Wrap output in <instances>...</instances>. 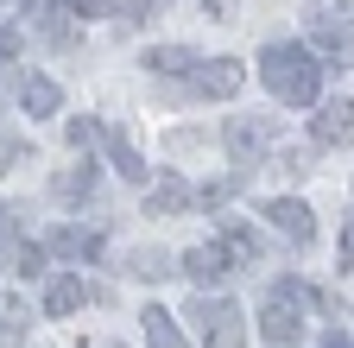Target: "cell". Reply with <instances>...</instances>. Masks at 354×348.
Returning <instances> with one entry per match:
<instances>
[{
  "label": "cell",
  "mask_w": 354,
  "mask_h": 348,
  "mask_svg": "<svg viewBox=\"0 0 354 348\" xmlns=\"http://www.w3.org/2000/svg\"><path fill=\"white\" fill-rule=\"evenodd\" d=\"M70 146H76V152L88 158V146H102V120H88V114H76V120H70Z\"/></svg>",
  "instance_id": "cell-19"
},
{
  "label": "cell",
  "mask_w": 354,
  "mask_h": 348,
  "mask_svg": "<svg viewBox=\"0 0 354 348\" xmlns=\"http://www.w3.org/2000/svg\"><path fill=\"white\" fill-rule=\"evenodd\" d=\"M57 196H88L95 190V158H82V165H70V171H57V184H51Z\"/></svg>",
  "instance_id": "cell-17"
},
{
  "label": "cell",
  "mask_w": 354,
  "mask_h": 348,
  "mask_svg": "<svg viewBox=\"0 0 354 348\" xmlns=\"http://www.w3.org/2000/svg\"><path fill=\"white\" fill-rule=\"evenodd\" d=\"M215 247L228 253V259H259V235H253L247 222H234V215L221 222V241H215Z\"/></svg>",
  "instance_id": "cell-15"
},
{
  "label": "cell",
  "mask_w": 354,
  "mask_h": 348,
  "mask_svg": "<svg viewBox=\"0 0 354 348\" xmlns=\"http://www.w3.org/2000/svg\"><path fill=\"white\" fill-rule=\"evenodd\" d=\"M82 297H88L82 279H51V285H44V317H70V311H82Z\"/></svg>",
  "instance_id": "cell-14"
},
{
  "label": "cell",
  "mask_w": 354,
  "mask_h": 348,
  "mask_svg": "<svg viewBox=\"0 0 354 348\" xmlns=\"http://www.w3.org/2000/svg\"><path fill=\"white\" fill-rule=\"evenodd\" d=\"M88 348H120V342H88Z\"/></svg>",
  "instance_id": "cell-27"
},
{
  "label": "cell",
  "mask_w": 354,
  "mask_h": 348,
  "mask_svg": "<svg viewBox=\"0 0 354 348\" xmlns=\"http://www.w3.org/2000/svg\"><path fill=\"white\" fill-rule=\"evenodd\" d=\"M266 222H272L297 253L304 247H317V222H310V203H297V196H272V203H266Z\"/></svg>",
  "instance_id": "cell-6"
},
{
  "label": "cell",
  "mask_w": 354,
  "mask_h": 348,
  "mask_svg": "<svg viewBox=\"0 0 354 348\" xmlns=\"http://www.w3.org/2000/svg\"><path fill=\"white\" fill-rule=\"evenodd\" d=\"M323 348H354V336H348V329H329V336H323Z\"/></svg>",
  "instance_id": "cell-26"
},
{
  "label": "cell",
  "mask_w": 354,
  "mask_h": 348,
  "mask_svg": "<svg viewBox=\"0 0 354 348\" xmlns=\"http://www.w3.org/2000/svg\"><path fill=\"white\" fill-rule=\"evenodd\" d=\"M44 253H57V259H95V253H102V228H76V222H64V228H51Z\"/></svg>",
  "instance_id": "cell-8"
},
{
  "label": "cell",
  "mask_w": 354,
  "mask_h": 348,
  "mask_svg": "<svg viewBox=\"0 0 354 348\" xmlns=\"http://www.w3.org/2000/svg\"><path fill=\"white\" fill-rule=\"evenodd\" d=\"M57 102H64V95H57L51 76H26V82H19V108H26L32 120H38V114H57Z\"/></svg>",
  "instance_id": "cell-13"
},
{
  "label": "cell",
  "mask_w": 354,
  "mask_h": 348,
  "mask_svg": "<svg viewBox=\"0 0 354 348\" xmlns=\"http://www.w3.org/2000/svg\"><path fill=\"white\" fill-rule=\"evenodd\" d=\"M310 134H317V146H342L354 134V102H323L317 120H310Z\"/></svg>",
  "instance_id": "cell-10"
},
{
  "label": "cell",
  "mask_w": 354,
  "mask_h": 348,
  "mask_svg": "<svg viewBox=\"0 0 354 348\" xmlns=\"http://www.w3.org/2000/svg\"><path fill=\"white\" fill-rule=\"evenodd\" d=\"M26 26L44 38V45H76V13H70V0H26Z\"/></svg>",
  "instance_id": "cell-5"
},
{
  "label": "cell",
  "mask_w": 354,
  "mask_h": 348,
  "mask_svg": "<svg viewBox=\"0 0 354 348\" xmlns=\"http://www.w3.org/2000/svg\"><path fill=\"white\" fill-rule=\"evenodd\" d=\"M133 273H140V279H165V273H171V259H165L158 247H146V253H133Z\"/></svg>",
  "instance_id": "cell-20"
},
{
  "label": "cell",
  "mask_w": 354,
  "mask_h": 348,
  "mask_svg": "<svg viewBox=\"0 0 354 348\" xmlns=\"http://www.w3.org/2000/svg\"><path fill=\"white\" fill-rule=\"evenodd\" d=\"M228 273H234V259L221 253L215 241H209V247H190V253H184V279H196V285H221Z\"/></svg>",
  "instance_id": "cell-9"
},
{
  "label": "cell",
  "mask_w": 354,
  "mask_h": 348,
  "mask_svg": "<svg viewBox=\"0 0 354 348\" xmlns=\"http://www.w3.org/2000/svg\"><path fill=\"white\" fill-rule=\"evenodd\" d=\"M184 89H190L196 102H228V95H241V64H234V57H203V64L184 76Z\"/></svg>",
  "instance_id": "cell-4"
},
{
  "label": "cell",
  "mask_w": 354,
  "mask_h": 348,
  "mask_svg": "<svg viewBox=\"0 0 354 348\" xmlns=\"http://www.w3.org/2000/svg\"><path fill=\"white\" fill-rule=\"evenodd\" d=\"M259 82H266L285 108H310V102L323 95V64L310 57L304 45H266V51H259Z\"/></svg>",
  "instance_id": "cell-1"
},
{
  "label": "cell",
  "mask_w": 354,
  "mask_h": 348,
  "mask_svg": "<svg viewBox=\"0 0 354 348\" xmlns=\"http://www.w3.org/2000/svg\"><path fill=\"white\" fill-rule=\"evenodd\" d=\"M13 247H19V209L0 203V253H13Z\"/></svg>",
  "instance_id": "cell-21"
},
{
  "label": "cell",
  "mask_w": 354,
  "mask_h": 348,
  "mask_svg": "<svg viewBox=\"0 0 354 348\" xmlns=\"http://www.w3.org/2000/svg\"><path fill=\"white\" fill-rule=\"evenodd\" d=\"M342 259H348V266H354V215H348V222H342Z\"/></svg>",
  "instance_id": "cell-25"
},
{
  "label": "cell",
  "mask_w": 354,
  "mask_h": 348,
  "mask_svg": "<svg viewBox=\"0 0 354 348\" xmlns=\"http://www.w3.org/2000/svg\"><path fill=\"white\" fill-rule=\"evenodd\" d=\"M13 57H19V32L0 26V64H13Z\"/></svg>",
  "instance_id": "cell-24"
},
{
  "label": "cell",
  "mask_w": 354,
  "mask_h": 348,
  "mask_svg": "<svg viewBox=\"0 0 354 348\" xmlns=\"http://www.w3.org/2000/svg\"><path fill=\"white\" fill-rule=\"evenodd\" d=\"M140 329H146V348H190L184 329H177V317L165 311V304H146V311H140Z\"/></svg>",
  "instance_id": "cell-11"
},
{
  "label": "cell",
  "mask_w": 354,
  "mask_h": 348,
  "mask_svg": "<svg viewBox=\"0 0 354 348\" xmlns=\"http://www.w3.org/2000/svg\"><path fill=\"white\" fill-rule=\"evenodd\" d=\"M26 158V140H0V171H13Z\"/></svg>",
  "instance_id": "cell-23"
},
{
  "label": "cell",
  "mask_w": 354,
  "mask_h": 348,
  "mask_svg": "<svg viewBox=\"0 0 354 348\" xmlns=\"http://www.w3.org/2000/svg\"><path fill=\"white\" fill-rule=\"evenodd\" d=\"M203 336V348H247V323H241V304L234 297H196L184 311Z\"/></svg>",
  "instance_id": "cell-2"
},
{
  "label": "cell",
  "mask_w": 354,
  "mask_h": 348,
  "mask_svg": "<svg viewBox=\"0 0 354 348\" xmlns=\"http://www.w3.org/2000/svg\"><path fill=\"white\" fill-rule=\"evenodd\" d=\"M102 146H108V158H114V171L127 184H152V165L140 158V146L127 140V127H102Z\"/></svg>",
  "instance_id": "cell-7"
},
{
  "label": "cell",
  "mask_w": 354,
  "mask_h": 348,
  "mask_svg": "<svg viewBox=\"0 0 354 348\" xmlns=\"http://www.w3.org/2000/svg\"><path fill=\"white\" fill-rule=\"evenodd\" d=\"M177 209H190V184H184V178H165V184L146 196V215H177Z\"/></svg>",
  "instance_id": "cell-16"
},
{
  "label": "cell",
  "mask_w": 354,
  "mask_h": 348,
  "mask_svg": "<svg viewBox=\"0 0 354 348\" xmlns=\"http://www.w3.org/2000/svg\"><path fill=\"white\" fill-rule=\"evenodd\" d=\"M158 7H165V0H114V13H120V19H152Z\"/></svg>",
  "instance_id": "cell-22"
},
{
  "label": "cell",
  "mask_w": 354,
  "mask_h": 348,
  "mask_svg": "<svg viewBox=\"0 0 354 348\" xmlns=\"http://www.w3.org/2000/svg\"><path fill=\"white\" fill-rule=\"evenodd\" d=\"M196 64H203V57H196L190 45H152V51H146V70H152V76H190Z\"/></svg>",
  "instance_id": "cell-12"
},
{
  "label": "cell",
  "mask_w": 354,
  "mask_h": 348,
  "mask_svg": "<svg viewBox=\"0 0 354 348\" xmlns=\"http://www.w3.org/2000/svg\"><path fill=\"white\" fill-rule=\"evenodd\" d=\"M44 259H51V253H44L38 241H19V247H13V273H19V279H38Z\"/></svg>",
  "instance_id": "cell-18"
},
{
  "label": "cell",
  "mask_w": 354,
  "mask_h": 348,
  "mask_svg": "<svg viewBox=\"0 0 354 348\" xmlns=\"http://www.w3.org/2000/svg\"><path fill=\"white\" fill-rule=\"evenodd\" d=\"M221 140H228V152H234V165H259L266 152L279 146V120H266V114H234L228 127H221Z\"/></svg>",
  "instance_id": "cell-3"
}]
</instances>
